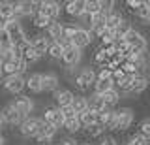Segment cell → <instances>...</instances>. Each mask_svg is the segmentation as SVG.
<instances>
[{"instance_id": "cell-1", "label": "cell", "mask_w": 150, "mask_h": 145, "mask_svg": "<svg viewBox=\"0 0 150 145\" xmlns=\"http://www.w3.org/2000/svg\"><path fill=\"white\" fill-rule=\"evenodd\" d=\"M124 40H126V44H128L133 51L146 53V49H148V40H146V36H144L139 29H131L128 34L124 36Z\"/></svg>"}, {"instance_id": "cell-2", "label": "cell", "mask_w": 150, "mask_h": 145, "mask_svg": "<svg viewBox=\"0 0 150 145\" xmlns=\"http://www.w3.org/2000/svg\"><path fill=\"white\" fill-rule=\"evenodd\" d=\"M135 119V111L131 107H120L116 109V126H115V132H126L131 124H133Z\"/></svg>"}, {"instance_id": "cell-3", "label": "cell", "mask_w": 150, "mask_h": 145, "mask_svg": "<svg viewBox=\"0 0 150 145\" xmlns=\"http://www.w3.org/2000/svg\"><path fill=\"white\" fill-rule=\"evenodd\" d=\"M60 11H62V4L54 2V0H43V2H40V8H38V13L47 17L49 21H58Z\"/></svg>"}, {"instance_id": "cell-4", "label": "cell", "mask_w": 150, "mask_h": 145, "mask_svg": "<svg viewBox=\"0 0 150 145\" xmlns=\"http://www.w3.org/2000/svg\"><path fill=\"white\" fill-rule=\"evenodd\" d=\"M94 81H96V72H94L92 68H83L81 72H79L77 76L73 77L75 87H77L81 92L88 91V89H90V87L94 85Z\"/></svg>"}, {"instance_id": "cell-5", "label": "cell", "mask_w": 150, "mask_h": 145, "mask_svg": "<svg viewBox=\"0 0 150 145\" xmlns=\"http://www.w3.org/2000/svg\"><path fill=\"white\" fill-rule=\"evenodd\" d=\"M6 32L9 34V40H11V45H21V44H25V41L28 40L26 38V32L25 29H23V25L19 21H9L8 25H6Z\"/></svg>"}, {"instance_id": "cell-6", "label": "cell", "mask_w": 150, "mask_h": 145, "mask_svg": "<svg viewBox=\"0 0 150 145\" xmlns=\"http://www.w3.org/2000/svg\"><path fill=\"white\" fill-rule=\"evenodd\" d=\"M40 2H32V0H23V2H15V21L21 17H34L38 13Z\"/></svg>"}, {"instance_id": "cell-7", "label": "cell", "mask_w": 150, "mask_h": 145, "mask_svg": "<svg viewBox=\"0 0 150 145\" xmlns=\"http://www.w3.org/2000/svg\"><path fill=\"white\" fill-rule=\"evenodd\" d=\"M40 126H41V119H38V117H26L19 124V132L25 138H36L38 132H40Z\"/></svg>"}, {"instance_id": "cell-8", "label": "cell", "mask_w": 150, "mask_h": 145, "mask_svg": "<svg viewBox=\"0 0 150 145\" xmlns=\"http://www.w3.org/2000/svg\"><path fill=\"white\" fill-rule=\"evenodd\" d=\"M41 121H43V123H47V124H51V126H54L56 130L64 126V115H62V111H60L58 107H54V106L45 107L43 119H41Z\"/></svg>"}, {"instance_id": "cell-9", "label": "cell", "mask_w": 150, "mask_h": 145, "mask_svg": "<svg viewBox=\"0 0 150 145\" xmlns=\"http://www.w3.org/2000/svg\"><path fill=\"white\" fill-rule=\"evenodd\" d=\"M81 59H83V51L77 49V47H73V45H69V47L64 49L62 59H60V60L64 62L66 68H75L79 62H81Z\"/></svg>"}, {"instance_id": "cell-10", "label": "cell", "mask_w": 150, "mask_h": 145, "mask_svg": "<svg viewBox=\"0 0 150 145\" xmlns=\"http://www.w3.org/2000/svg\"><path fill=\"white\" fill-rule=\"evenodd\" d=\"M11 106L15 107V111H19L23 117H30V113L34 111V102H32V98L30 96H23V94H19L15 100L11 102Z\"/></svg>"}, {"instance_id": "cell-11", "label": "cell", "mask_w": 150, "mask_h": 145, "mask_svg": "<svg viewBox=\"0 0 150 145\" xmlns=\"http://www.w3.org/2000/svg\"><path fill=\"white\" fill-rule=\"evenodd\" d=\"M92 41H94V36L90 34V30H84V29H81V26H79V29L75 30L73 38H71V45L83 51L84 47H88Z\"/></svg>"}, {"instance_id": "cell-12", "label": "cell", "mask_w": 150, "mask_h": 145, "mask_svg": "<svg viewBox=\"0 0 150 145\" xmlns=\"http://www.w3.org/2000/svg\"><path fill=\"white\" fill-rule=\"evenodd\" d=\"M4 91L6 92H11V94H21L23 89H25V77L23 76H9V77H4Z\"/></svg>"}, {"instance_id": "cell-13", "label": "cell", "mask_w": 150, "mask_h": 145, "mask_svg": "<svg viewBox=\"0 0 150 145\" xmlns=\"http://www.w3.org/2000/svg\"><path fill=\"white\" fill-rule=\"evenodd\" d=\"M62 10L68 13L69 17H75V19H79V17L84 13V0H68V2L64 4Z\"/></svg>"}, {"instance_id": "cell-14", "label": "cell", "mask_w": 150, "mask_h": 145, "mask_svg": "<svg viewBox=\"0 0 150 145\" xmlns=\"http://www.w3.org/2000/svg\"><path fill=\"white\" fill-rule=\"evenodd\" d=\"M58 85H60V79L56 74H53V72L41 74V91L54 92V91H58Z\"/></svg>"}, {"instance_id": "cell-15", "label": "cell", "mask_w": 150, "mask_h": 145, "mask_svg": "<svg viewBox=\"0 0 150 145\" xmlns=\"http://www.w3.org/2000/svg\"><path fill=\"white\" fill-rule=\"evenodd\" d=\"M0 111H2V117H4V121H6L8 124H17L19 126L23 121H25V117L19 113V111H15V107H13L11 104H8L4 109H0Z\"/></svg>"}, {"instance_id": "cell-16", "label": "cell", "mask_w": 150, "mask_h": 145, "mask_svg": "<svg viewBox=\"0 0 150 145\" xmlns=\"http://www.w3.org/2000/svg\"><path fill=\"white\" fill-rule=\"evenodd\" d=\"M148 83H150L148 77H144V76H141V74H137V76L133 77V81H131V87H129L128 96H133V94H141V92H144V91L148 89Z\"/></svg>"}, {"instance_id": "cell-17", "label": "cell", "mask_w": 150, "mask_h": 145, "mask_svg": "<svg viewBox=\"0 0 150 145\" xmlns=\"http://www.w3.org/2000/svg\"><path fill=\"white\" fill-rule=\"evenodd\" d=\"M30 41V45H32V49L36 51L40 57H43V55L47 53V47H49V40H47V36L45 34H36V36H32V40H28Z\"/></svg>"}, {"instance_id": "cell-18", "label": "cell", "mask_w": 150, "mask_h": 145, "mask_svg": "<svg viewBox=\"0 0 150 145\" xmlns=\"http://www.w3.org/2000/svg\"><path fill=\"white\" fill-rule=\"evenodd\" d=\"M73 92L69 89H58L54 91V102H56V107H66V106H71L73 102Z\"/></svg>"}, {"instance_id": "cell-19", "label": "cell", "mask_w": 150, "mask_h": 145, "mask_svg": "<svg viewBox=\"0 0 150 145\" xmlns=\"http://www.w3.org/2000/svg\"><path fill=\"white\" fill-rule=\"evenodd\" d=\"M124 19H126V17H124V13H122L120 10H116V8H115V10H112V11L109 13V15L105 17V29L115 32V29H116V26H118V25H120V23L124 21Z\"/></svg>"}, {"instance_id": "cell-20", "label": "cell", "mask_w": 150, "mask_h": 145, "mask_svg": "<svg viewBox=\"0 0 150 145\" xmlns=\"http://www.w3.org/2000/svg\"><path fill=\"white\" fill-rule=\"evenodd\" d=\"M120 92L116 91L115 87L111 89V91H107L105 94H101V98H103V102H105V107L107 109H115V106H118L120 104Z\"/></svg>"}, {"instance_id": "cell-21", "label": "cell", "mask_w": 150, "mask_h": 145, "mask_svg": "<svg viewBox=\"0 0 150 145\" xmlns=\"http://www.w3.org/2000/svg\"><path fill=\"white\" fill-rule=\"evenodd\" d=\"M62 29H64V25L60 21H53L47 26V40L49 41H60V38H62Z\"/></svg>"}, {"instance_id": "cell-22", "label": "cell", "mask_w": 150, "mask_h": 145, "mask_svg": "<svg viewBox=\"0 0 150 145\" xmlns=\"http://www.w3.org/2000/svg\"><path fill=\"white\" fill-rule=\"evenodd\" d=\"M86 104H88V109L94 111V113H100V111L107 109V107H105V102H103V98H101L100 94H94V92L86 98Z\"/></svg>"}, {"instance_id": "cell-23", "label": "cell", "mask_w": 150, "mask_h": 145, "mask_svg": "<svg viewBox=\"0 0 150 145\" xmlns=\"http://www.w3.org/2000/svg\"><path fill=\"white\" fill-rule=\"evenodd\" d=\"M25 87L30 92H41V74H30L25 79Z\"/></svg>"}, {"instance_id": "cell-24", "label": "cell", "mask_w": 150, "mask_h": 145, "mask_svg": "<svg viewBox=\"0 0 150 145\" xmlns=\"http://www.w3.org/2000/svg\"><path fill=\"white\" fill-rule=\"evenodd\" d=\"M21 59H23V62H25L26 66H28V64H34V62H38V60H40L41 57L36 53L34 49H32L30 41H28V44L25 45V47H23V55H21Z\"/></svg>"}, {"instance_id": "cell-25", "label": "cell", "mask_w": 150, "mask_h": 145, "mask_svg": "<svg viewBox=\"0 0 150 145\" xmlns=\"http://www.w3.org/2000/svg\"><path fill=\"white\" fill-rule=\"evenodd\" d=\"M62 53H64V47L58 41H49V47H47V53H45V55H49V59L60 60L62 59Z\"/></svg>"}, {"instance_id": "cell-26", "label": "cell", "mask_w": 150, "mask_h": 145, "mask_svg": "<svg viewBox=\"0 0 150 145\" xmlns=\"http://www.w3.org/2000/svg\"><path fill=\"white\" fill-rule=\"evenodd\" d=\"M71 107H73V111L75 113H83V111H86L88 109V104H86V96H83V94H75L73 96V102H71Z\"/></svg>"}, {"instance_id": "cell-27", "label": "cell", "mask_w": 150, "mask_h": 145, "mask_svg": "<svg viewBox=\"0 0 150 145\" xmlns=\"http://www.w3.org/2000/svg\"><path fill=\"white\" fill-rule=\"evenodd\" d=\"M77 119H79V123H81L83 128H86V126H90V124L96 123V113L90 111V109H86V111H83V113H79Z\"/></svg>"}, {"instance_id": "cell-28", "label": "cell", "mask_w": 150, "mask_h": 145, "mask_svg": "<svg viewBox=\"0 0 150 145\" xmlns=\"http://www.w3.org/2000/svg\"><path fill=\"white\" fill-rule=\"evenodd\" d=\"M135 17H137L143 25H150V8L144 4V0H143V4H141L139 10H135Z\"/></svg>"}, {"instance_id": "cell-29", "label": "cell", "mask_w": 150, "mask_h": 145, "mask_svg": "<svg viewBox=\"0 0 150 145\" xmlns=\"http://www.w3.org/2000/svg\"><path fill=\"white\" fill-rule=\"evenodd\" d=\"M62 128L66 130V132L68 134H77V132H81V123H79V119L77 117H73V119H66L64 121V126Z\"/></svg>"}, {"instance_id": "cell-30", "label": "cell", "mask_w": 150, "mask_h": 145, "mask_svg": "<svg viewBox=\"0 0 150 145\" xmlns=\"http://www.w3.org/2000/svg\"><path fill=\"white\" fill-rule=\"evenodd\" d=\"M94 94H105L107 91H111L112 89V83L111 81H103V79H96V81H94Z\"/></svg>"}, {"instance_id": "cell-31", "label": "cell", "mask_w": 150, "mask_h": 145, "mask_svg": "<svg viewBox=\"0 0 150 145\" xmlns=\"http://www.w3.org/2000/svg\"><path fill=\"white\" fill-rule=\"evenodd\" d=\"M100 11H101L100 0H84V13L86 15H96Z\"/></svg>"}, {"instance_id": "cell-32", "label": "cell", "mask_w": 150, "mask_h": 145, "mask_svg": "<svg viewBox=\"0 0 150 145\" xmlns=\"http://www.w3.org/2000/svg\"><path fill=\"white\" fill-rule=\"evenodd\" d=\"M131 29H133V26H131V23H129L128 19H124V21H122L120 25H118V26H116V29H115V36H116V40L124 38V36L128 34V32H129Z\"/></svg>"}, {"instance_id": "cell-33", "label": "cell", "mask_w": 150, "mask_h": 145, "mask_svg": "<svg viewBox=\"0 0 150 145\" xmlns=\"http://www.w3.org/2000/svg\"><path fill=\"white\" fill-rule=\"evenodd\" d=\"M86 136H90V138H103V134H105V128H103L101 124H90V126H86Z\"/></svg>"}, {"instance_id": "cell-34", "label": "cell", "mask_w": 150, "mask_h": 145, "mask_svg": "<svg viewBox=\"0 0 150 145\" xmlns=\"http://www.w3.org/2000/svg\"><path fill=\"white\" fill-rule=\"evenodd\" d=\"M0 72H2V77H9V76H17V68L15 62H2L0 64Z\"/></svg>"}, {"instance_id": "cell-35", "label": "cell", "mask_w": 150, "mask_h": 145, "mask_svg": "<svg viewBox=\"0 0 150 145\" xmlns=\"http://www.w3.org/2000/svg\"><path fill=\"white\" fill-rule=\"evenodd\" d=\"M135 132H139L141 136H143V138H146L148 141H150V117H146V119H143V121H141Z\"/></svg>"}, {"instance_id": "cell-36", "label": "cell", "mask_w": 150, "mask_h": 145, "mask_svg": "<svg viewBox=\"0 0 150 145\" xmlns=\"http://www.w3.org/2000/svg\"><path fill=\"white\" fill-rule=\"evenodd\" d=\"M51 23H53V21H49L47 17L40 15V13H36V15L32 17V25H34V29H40V30H41V29H45V30H47V26H49Z\"/></svg>"}, {"instance_id": "cell-37", "label": "cell", "mask_w": 150, "mask_h": 145, "mask_svg": "<svg viewBox=\"0 0 150 145\" xmlns=\"http://www.w3.org/2000/svg\"><path fill=\"white\" fill-rule=\"evenodd\" d=\"M103 126H105V130H115V126H116V109L107 111V117H105Z\"/></svg>"}, {"instance_id": "cell-38", "label": "cell", "mask_w": 150, "mask_h": 145, "mask_svg": "<svg viewBox=\"0 0 150 145\" xmlns=\"http://www.w3.org/2000/svg\"><path fill=\"white\" fill-rule=\"evenodd\" d=\"M0 49L2 51L11 49V40H9V34L6 32V29H0Z\"/></svg>"}, {"instance_id": "cell-39", "label": "cell", "mask_w": 150, "mask_h": 145, "mask_svg": "<svg viewBox=\"0 0 150 145\" xmlns=\"http://www.w3.org/2000/svg\"><path fill=\"white\" fill-rule=\"evenodd\" d=\"M109 62V59L105 57V53H103V49L100 47V49H96V53H94V64H98L100 68H103L105 64Z\"/></svg>"}, {"instance_id": "cell-40", "label": "cell", "mask_w": 150, "mask_h": 145, "mask_svg": "<svg viewBox=\"0 0 150 145\" xmlns=\"http://www.w3.org/2000/svg\"><path fill=\"white\" fill-rule=\"evenodd\" d=\"M124 77H126V74L122 72L120 68H118V70H112V72H111V83H112V87H116Z\"/></svg>"}, {"instance_id": "cell-41", "label": "cell", "mask_w": 150, "mask_h": 145, "mask_svg": "<svg viewBox=\"0 0 150 145\" xmlns=\"http://www.w3.org/2000/svg\"><path fill=\"white\" fill-rule=\"evenodd\" d=\"M60 111H62V115H64V121L66 119H73V117H77V113L73 111V107L71 106H66V107H58Z\"/></svg>"}, {"instance_id": "cell-42", "label": "cell", "mask_w": 150, "mask_h": 145, "mask_svg": "<svg viewBox=\"0 0 150 145\" xmlns=\"http://www.w3.org/2000/svg\"><path fill=\"white\" fill-rule=\"evenodd\" d=\"M100 145H118V141H116L115 136H103L100 139Z\"/></svg>"}, {"instance_id": "cell-43", "label": "cell", "mask_w": 150, "mask_h": 145, "mask_svg": "<svg viewBox=\"0 0 150 145\" xmlns=\"http://www.w3.org/2000/svg\"><path fill=\"white\" fill-rule=\"evenodd\" d=\"M141 4H143V0H126V6H128L133 13H135V10L141 8Z\"/></svg>"}, {"instance_id": "cell-44", "label": "cell", "mask_w": 150, "mask_h": 145, "mask_svg": "<svg viewBox=\"0 0 150 145\" xmlns=\"http://www.w3.org/2000/svg\"><path fill=\"white\" fill-rule=\"evenodd\" d=\"M107 111H109V109H103V111H100V113H96V124H101L103 126L105 117H107ZM103 128H105V126H103Z\"/></svg>"}, {"instance_id": "cell-45", "label": "cell", "mask_w": 150, "mask_h": 145, "mask_svg": "<svg viewBox=\"0 0 150 145\" xmlns=\"http://www.w3.org/2000/svg\"><path fill=\"white\" fill-rule=\"evenodd\" d=\"M56 145H79V141L75 138H71V136H68V138H62L60 143H56Z\"/></svg>"}, {"instance_id": "cell-46", "label": "cell", "mask_w": 150, "mask_h": 145, "mask_svg": "<svg viewBox=\"0 0 150 145\" xmlns=\"http://www.w3.org/2000/svg\"><path fill=\"white\" fill-rule=\"evenodd\" d=\"M124 145H141V143H139V141H137V139H135V138H133V136H129V138H128V139H126V143H124Z\"/></svg>"}, {"instance_id": "cell-47", "label": "cell", "mask_w": 150, "mask_h": 145, "mask_svg": "<svg viewBox=\"0 0 150 145\" xmlns=\"http://www.w3.org/2000/svg\"><path fill=\"white\" fill-rule=\"evenodd\" d=\"M9 23V19H6V17L0 15V29H6V25Z\"/></svg>"}, {"instance_id": "cell-48", "label": "cell", "mask_w": 150, "mask_h": 145, "mask_svg": "<svg viewBox=\"0 0 150 145\" xmlns=\"http://www.w3.org/2000/svg\"><path fill=\"white\" fill-rule=\"evenodd\" d=\"M4 124H6V121H4V117H2V111H0V130H2Z\"/></svg>"}, {"instance_id": "cell-49", "label": "cell", "mask_w": 150, "mask_h": 145, "mask_svg": "<svg viewBox=\"0 0 150 145\" xmlns=\"http://www.w3.org/2000/svg\"><path fill=\"white\" fill-rule=\"evenodd\" d=\"M4 143H6V139H4V136L0 134V145H4Z\"/></svg>"}, {"instance_id": "cell-50", "label": "cell", "mask_w": 150, "mask_h": 145, "mask_svg": "<svg viewBox=\"0 0 150 145\" xmlns=\"http://www.w3.org/2000/svg\"><path fill=\"white\" fill-rule=\"evenodd\" d=\"M81 145H92V143H81Z\"/></svg>"}, {"instance_id": "cell-51", "label": "cell", "mask_w": 150, "mask_h": 145, "mask_svg": "<svg viewBox=\"0 0 150 145\" xmlns=\"http://www.w3.org/2000/svg\"><path fill=\"white\" fill-rule=\"evenodd\" d=\"M0 79H2V72H0Z\"/></svg>"}, {"instance_id": "cell-52", "label": "cell", "mask_w": 150, "mask_h": 145, "mask_svg": "<svg viewBox=\"0 0 150 145\" xmlns=\"http://www.w3.org/2000/svg\"><path fill=\"white\" fill-rule=\"evenodd\" d=\"M146 57H148V60H150V55H146Z\"/></svg>"}, {"instance_id": "cell-53", "label": "cell", "mask_w": 150, "mask_h": 145, "mask_svg": "<svg viewBox=\"0 0 150 145\" xmlns=\"http://www.w3.org/2000/svg\"><path fill=\"white\" fill-rule=\"evenodd\" d=\"M0 64H2V60H0Z\"/></svg>"}, {"instance_id": "cell-54", "label": "cell", "mask_w": 150, "mask_h": 145, "mask_svg": "<svg viewBox=\"0 0 150 145\" xmlns=\"http://www.w3.org/2000/svg\"><path fill=\"white\" fill-rule=\"evenodd\" d=\"M148 145H150V143H148Z\"/></svg>"}]
</instances>
